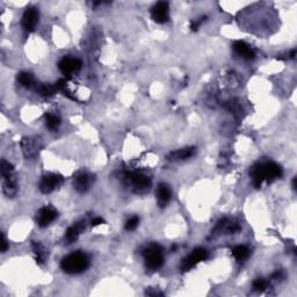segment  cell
I'll return each mask as SVG.
<instances>
[{
    "instance_id": "7c38bea8",
    "label": "cell",
    "mask_w": 297,
    "mask_h": 297,
    "mask_svg": "<svg viewBox=\"0 0 297 297\" xmlns=\"http://www.w3.org/2000/svg\"><path fill=\"white\" fill-rule=\"evenodd\" d=\"M151 19L157 23H165L170 19V5L166 1H158L152 6Z\"/></svg>"
},
{
    "instance_id": "44dd1931",
    "label": "cell",
    "mask_w": 297,
    "mask_h": 297,
    "mask_svg": "<svg viewBox=\"0 0 297 297\" xmlns=\"http://www.w3.org/2000/svg\"><path fill=\"white\" fill-rule=\"evenodd\" d=\"M16 79H18V83L22 86V87L32 88L36 85L34 76H33L32 73H29V72L22 71V72L18 73V78H16Z\"/></svg>"
},
{
    "instance_id": "e0dca14e",
    "label": "cell",
    "mask_w": 297,
    "mask_h": 297,
    "mask_svg": "<svg viewBox=\"0 0 297 297\" xmlns=\"http://www.w3.org/2000/svg\"><path fill=\"white\" fill-rule=\"evenodd\" d=\"M233 50L237 55L243 57L244 59H248V61H252V59L255 58V49L251 48L248 43L244 41H236L232 45Z\"/></svg>"
},
{
    "instance_id": "30bf717a",
    "label": "cell",
    "mask_w": 297,
    "mask_h": 297,
    "mask_svg": "<svg viewBox=\"0 0 297 297\" xmlns=\"http://www.w3.org/2000/svg\"><path fill=\"white\" fill-rule=\"evenodd\" d=\"M57 217H58L57 210L53 209L52 207H49V206L42 207V208L39 209V212H36V217H35L36 224H38L40 228H46V226L51 224V223Z\"/></svg>"
},
{
    "instance_id": "277c9868",
    "label": "cell",
    "mask_w": 297,
    "mask_h": 297,
    "mask_svg": "<svg viewBox=\"0 0 297 297\" xmlns=\"http://www.w3.org/2000/svg\"><path fill=\"white\" fill-rule=\"evenodd\" d=\"M122 179L127 186L131 188L135 193L146 192L151 187V179L144 173L138 171H126L123 172Z\"/></svg>"
},
{
    "instance_id": "ffe728a7",
    "label": "cell",
    "mask_w": 297,
    "mask_h": 297,
    "mask_svg": "<svg viewBox=\"0 0 297 297\" xmlns=\"http://www.w3.org/2000/svg\"><path fill=\"white\" fill-rule=\"evenodd\" d=\"M231 253L233 258L237 260V262H244L249 259L251 251L246 245H237L235 248H232Z\"/></svg>"
},
{
    "instance_id": "cb8c5ba5",
    "label": "cell",
    "mask_w": 297,
    "mask_h": 297,
    "mask_svg": "<svg viewBox=\"0 0 297 297\" xmlns=\"http://www.w3.org/2000/svg\"><path fill=\"white\" fill-rule=\"evenodd\" d=\"M268 286H269V282L267 281V280L259 278V279H255V281H253L252 289H253V292L262 293V292H265L267 288H268Z\"/></svg>"
},
{
    "instance_id": "8992f818",
    "label": "cell",
    "mask_w": 297,
    "mask_h": 297,
    "mask_svg": "<svg viewBox=\"0 0 297 297\" xmlns=\"http://www.w3.org/2000/svg\"><path fill=\"white\" fill-rule=\"evenodd\" d=\"M64 182V178L57 173H46L40 180L39 188L43 194H50Z\"/></svg>"
},
{
    "instance_id": "4fadbf2b",
    "label": "cell",
    "mask_w": 297,
    "mask_h": 297,
    "mask_svg": "<svg viewBox=\"0 0 297 297\" xmlns=\"http://www.w3.org/2000/svg\"><path fill=\"white\" fill-rule=\"evenodd\" d=\"M93 176L88 172L79 171L73 175V188L80 194H84L92 185Z\"/></svg>"
},
{
    "instance_id": "9a60e30c",
    "label": "cell",
    "mask_w": 297,
    "mask_h": 297,
    "mask_svg": "<svg viewBox=\"0 0 297 297\" xmlns=\"http://www.w3.org/2000/svg\"><path fill=\"white\" fill-rule=\"evenodd\" d=\"M157 203L160 208H165L171 201L172 199V191L170 188L168 183H159V186L157 187Z\"/></svg>"
},
{
    "instance_id": "5b68a950",
    "label": "cell",
    "mask_w": 297,
    "mask_h": 297,
    "mask_svg": "<svg viewBox=\"0 0 297 297\" xmlns=\"http://www.w3.org/2000/svg\"><path fill=\"white\" fill-rule=\"evenodd\" d=\"M144 258L145 267L150 271H157L164 263V252L163 248L158 244H149L142 252Z\"/></svg>"
},
{
    "instance_id": "d6986e66",
    "label": "cell",
    "mask_w": 297,
    "mask_h": 297,
    "mask_svg": "<svg viewBox=\"0 0 297 297\" xmlns=\"http://www.w3.org/2000/svg\"><path fill=\"white\" fill-rule=\"evenodd\" d=\"M32 249H33V253H34L36 263L40 266L44 265V262L46 261V256H48V253H46V250L44 246H43L40 242H33Z\"/></svg>"
},
{
    "instance_id": "3957f363",
    "label": "cell",
    "mask_w": 297,
    "mask_h": 297,
    "mask_svg": "<svg viewBox=\"0 0 297 297\" xmlns=\"http://www.w3.org/2000/svg\"><path fill=\"white\" fill-rule=\"evenodd\" d=\"M0 171H1L2 179V192L7 198H14L16 192H18L14 168L7 160L2 159L1 164H0Z\"/></svg>"
},
{
    "instance_id": "f1b7e54d",
    "label": "cell",
    "mask_w": 297,
    "mask_h": 297,
    "mask_svg": "<svg viewBox=\"0 0 297 297\" xmlns=\"http://www.w3.org/2000/svg\"><path fill=\"white\" fill-rule=\"evenodd\" d=\"M283 278H285V274H283V272H281V271H276L274 274L272 275L273 280H281Z\"/></svg>"
},
{
    "instance_id": "ba28073f",
    "label": "cell",
    "mask_w": 297,
    "mask_h": 297,
    "mask_svg": "<svg viewBox=\"0 0 297 297\" xmlns=\"http://www.w3.org/2000/svg\"><path fill=\"white\" fill-rule=\"evenodd\" d=\"M39 18H40V13L39 9L35 7V6H29L25 9L22 15V28L26 33H32L35 31L36 25L39 23Z\"/></svg>"
},
{
    "instance_id": "5bb4252c",
    "label": "cell",
    "mask_w": 297,
    "mask_h": 297,
    "mask_svg": "<svg viewBox=\"0 0 297 297\" xmlns=\"http://www.w3.org/2000/svg\"><path fill=\"white\" fill-rule=\"evenodd\" d=\"M240 231V225L238 223L230 218H222L217 222V224L215 225V228L212 230V236L216 235H231V233H236Z\"/></svg>"
},
{
    "instance_id": "8fae6325",
    "label": "cell",
    "mask_w": 297,
    "mask_h": 297,
    "mask_svg": "<svg viewBox=\"0 0 297 297\" xmlns=\"http://www.w3.org/2000/svg\"><path fill=\"white\" fill-rule=\"evenodd\" d=\"M83 63L80 59L70 57V56H64L58 63V69L65 77H70L75 73L79 72L82 69Z\"/></svg>"
},
{
    "instance_id": "d4e9b609",
    "label": "cell",
    "mask_w": 297,
    "mask_h": 297,
    "mask_svg": "<svg viewBox=\"0 0 297 297\" xmlns=\"http://www.w3.org/2000/svg\"><path fill=\"white\" fill-rule=\"evenodd\" d=\"M138 225H139V217L138 216H132V217L127 219L125 228L127 231H133V230L137 229Z\"/></svg>"
},
{
    "instance_id": "f546056e",
    "label": "cell",
    "mask_w": 297,
    "mask_h": 297,
    "mask_svg": "<svg viewBox=\"0 0 297 297\" xmlns=\"http://www.w3.org/2000/svg\"><path fill=\"white\" fill-rule=\"evenodd\" d=\"M102 223H105V221H103L101 217H96L94 219H92L91 224H92V226H98L100 224H102Z\"/></svg>"
},
{
    "instance_id": "2e32d148",
    "label": "cell",
    "mask_w": 297,
    "mask_h": 297,
    "mask_svg": "<svg viewBox=\"0 0 297 297\" xmlns=\"http://www.w3.org/2000/svg\"><path fill=\"white\" fill-rule=\"evenodd\" d=\"M85 228H86L85 221L76 222L75 224L69 226L68 230L65 231V236H64V240L66 244H72V243H75L76 240L79 238V236L82 235V232L84 231Z\"/></svg>"
},
{
    "instance_id": "7402d4cb",
    "label": "cell",
    "mask_w": 297,
    "mask_h": 297,
    "mask_svg": "<svg viewBox=\"0 0 297 297\" xmlns=\"http://www.w3.org/2000/svg\"><path fill=\"white\" fill-rule=\"evenodd\" d=\"M45 118V126L48 127L50 131H56L61 126V119L57 115L51 114V113H46L44 115Z\"/></svg>"
},
{
    "instance_id": "603a6c76",
    "label": "cell",
    "mask_w": 297,
    "mask_h": 297,
    "mask_svg": "<svg viewBox=\"0 0 297 297\" xmlns=\"http://www.w3.org/2000/svg\"><path fill=\"white\" fill-rule=\"evenodd\" d=\"M36 91L39 92V94H41L42 96H51L56 93V86L55 85H50V84H41L36 87Z\"/></svg>"
},
{
    "instance_id": "52a82bcc",
    "label": "cell",
    "mask_w": 297,
    "mask_h": 297,
    "mask_svg": "<svg viewBox=\"0 0 297 297\" xmlns=\"http://www.w3.org/2000/svg\"><path fill=\"white\" fill-rule=\"evenodd\" d=\"M208 255H209V253L206 249H203V248L194 249L192 253H189L186 258L182 259L181 267H180V268H181L182 272L191 271L193 267L199 265L200 262L205 261V260L208 258Z\"/></svg>"
},
{
    "instance_id": "4dcf8cb0",
    "label": "cell",
    "mask_w": 297,
    "mask_h": 297,
    "mask_svg": "<svg viewBox=\"0 0 297 297\" xmlns=\"http://www.w3.org/2000/svg\"><path fill=\"white\" fill-rule=\"evenodd\" d=\"M293 188H294V191L296 189V178L293 179Z\"/></svg>"
},
{
    "instance_id": "6da1fadb",
    "label": "cell",
    "mask_w": 297,
    "mask_h": 297,
    "mask_svg": "<svg viewBox=\"0 0 297 297\" xmlns=\"http://www.w3.org/2000/svg\"><path fill=\"white\" fill-rule=\"evenodd\" d=\"M283 171L281 166L274 162H265L258 163L252 166L250 170V175H251L252 182L255 187L259 188L262 183H272L275 180L281 178Z\"/></svg>"
},
{
    "instance_id": "484cf974",
    "label": "cell",
    "mask_w": 297,
    "mask_h": 297,
    "mask_svg": "<svg viewBox=\"0 0 297 297\" xmlns=\"http://www.w3.org/2000/svg\"><path fill=\"white\" fill-rule=\"evenodd\" d=\"M206 21H207V15H202L198 19L192 20V21H191V29L193 32H196Z\"/></svg>"
},
{
    "instance_id": "7a4b0ae2",
    "label": "cell",
    "mask_w": 297,
    "mask_h": 297,
    "mask_svg": "<svg viewBox=\"0 0 297 297\" xmlns=\"http://www.w3.org/2000/svg\"><path fill=\"white\" fill-rule=\"evenodd\" d=\"M89 267V258L88 255L84 252H73L70 253L61 261V268L63 272L66 274H80V273L85 272Z\"/></svg>"
},
{
    "instance_id": "4316f807",
    "label": "cell",
    "mask_w": 297,
    "mask_h": 297,
    "mask_svg": "<svg viewBox=\"0 0 297 297\" xmlns=\"http://www.w3.org/2000/svg\"><path fill=\"white\" fill-rule=\"evenodd\" d=\"M0 244H1V252L5 253L8 250V243L5 238L4 233H1V238H0Z\"/></svg>"
},
{
    "instance_id": "ac0fdd59",
    "label": "cell",
    "mask_w": 297,
    "mask_h": 297,
    "mask_svg": "<svg viewBox=\"0 0 297 297\" xmlns=\"http://www.w3.org/2000/svg\"><path fill=\"white\" fill-rule=\"evenodd\" d=\"M195 152H196V149L194 146L174 150V151H171L168 156H166V159H168L169 162H182V160L189 159L191 157L194 156Z\"/></svg>"
},
{
    "instance_id": "83f0119b",
    "label": "cell",
    "mask_w": 297,
    "mask_h": 297,
    "mask_svg": "<svg viewBox=\"0 0 297 297\" xmlns=\"http://www.w3.org/2000/svg\"><path fill=\"white\" fill-rule=\"evenodd\" d=\"M145 294H146V295H149V296H159V295L163 296V293H160L159 290H152V288L146 290Z\"/></svg>"
},
{
    "instance_id": "9c48e42d",
    "label": "cell",
    "mask_w": 297,
    "mask_h": 297,
    "mask_svg": "<svg viewBox=\"0 0 297 297\" xmlns=\"http://www.w3.org/2000/svg\"><path fill=\"white\" fill-rule=\"evenodd\" d=\"M42 149V143L36 137H23L21 139V150L27 159L35 158Z\"/></svg>"
}]
</instances>
